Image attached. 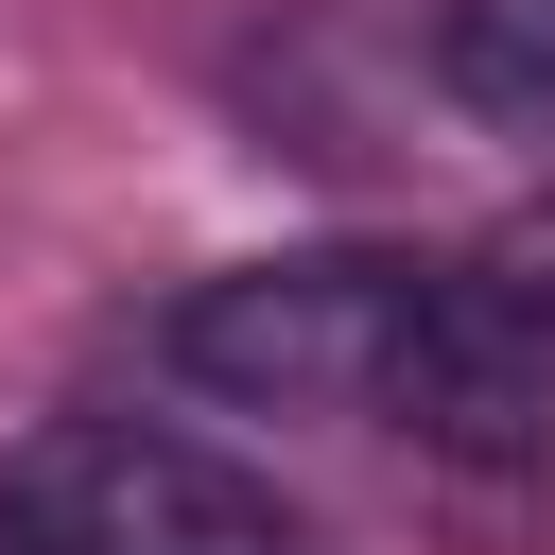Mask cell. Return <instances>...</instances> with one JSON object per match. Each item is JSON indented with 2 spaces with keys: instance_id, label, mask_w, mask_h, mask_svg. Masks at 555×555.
Wrapping results in <instances>:
<instances>
[{
  "instance_id": "obj_1",
  "label": "cell",
  "mask_w": 555,
  "mask_h": 555,
  "mask_svg": "<svg viewBox=\"0 0 555 555\" xmlns=\"http://www.w3.org/2000/svg\"><path fill=\"white\" fill-rule=\"evenodd\" d=\"M416 295H434V260H399V243H278V260L191 278L156 312V347H173V382H208L243 416H382Z\"/></svg>"
},
{
  "instance_id": "obj_2",
  "label": "cell",
  "mask_w": 555,
  "mask_h": 555,
  "mask_svg": "<svg viewBox=\"0 0 555 555\" xmlns=\"http://www.w3.org/2000/svg\"><path fill=\"white\" fill-rule=\"evenodd\" d=\"M0 555H312V520L173 416H52L0 451Z\"/></svg>"
},
{
  "instance_id": "obj_5",
  "label": "cell",
  "mask_w": 555,
  "mask_h": 555,
  "mask_svg": "<svg viewBox=\"0 0 555 555\" xmlns=\"http://www.w3.org/2000/svg\"><path fill=\"white\" fill-rule=\"evenodd\" d=\"M503 278H520V295H538V312H555V191H538V208H520V225H503Z\"/></svg>"
},
{
  "instance_id": "obj_3",
  "label": "cell",
  "mask_w": 555,
  "mask_h": 555,
  "mask_svg": "<svg viewBox=\"0 0 555 555\" xmlns=\"http://www.w3.org/2000/svg\"><path fill=\"white\" fill-rule=\"evenodd\" d=\"M382 434H416V451H451V468H538V451H555V312H538L503 260H486V278L434 260L416 347H399V382H382Z\"/></svg>"
},
{
  "instance_id": "obj_4",
  "label": "cell",
  "mask_w": 555,
  "mask_h": 555,
  "mask_svg": "<svg viewBox=\"0 0 555 555\" xmlns=\"http://www.w3.org/2000/svg\"><path fill=\"white\" fill-rule=\"evenodd\" d=\"M434 87L451 121L555 156V0H434Z\"/></svg>"
}]
</instances>
